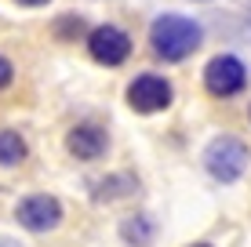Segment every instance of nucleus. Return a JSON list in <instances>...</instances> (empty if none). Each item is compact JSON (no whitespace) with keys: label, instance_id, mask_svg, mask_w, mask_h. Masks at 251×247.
I'll return each instance as SVG.
<instances>
[{"label":"nucleus","instance_id":"1a4fd4ad","mask_svg":"<svg viewBox=\"0 0 251 247\" xmlns=\"http://www.w3.org/2000/svg\"><path fill=\"white\" fill-rule=\"evenodd\" d=\"M150 236H153V222L146 215H135V218H127L124 222V240H131V244H150Z\"/></svg>","mask_w":251,"mask_h":247},{"label":"nucleus","instance_id":"39448f33","mask_svg":"<svg viewBox=\"0 0 251 247\" xmlns=\"http://www.w3.org/2000/svg\"><path fill=\"white\" fill-rule=\"evenodd\" d=\"M244 84H248V69H244V62L233 58V55H215L211 62H207V69H204V88L211 91L215 98L237 95Z\"/></svg>","mask_w":251,"mask_h":247},{"label":"nucleus","instance_id":"f257e3e1","mask_svg":"<svg viewBox=\"0 0 251 247\" xmlns=\"http://www.w3.org/2000/svg\"><path fill=\"white\" fill-rule=\"evenodd\" d=\"M150 44L153 55L164 62H182L204 44V29L186 15H160L150 29Z\"/></svg>","mask_w":251,"mask_h":247},{"label":"nucleus","instance_id":"9d476101","mask_svg":"<svg viewBox=\"0 0 251 247\" xmlns=\"http://www.w3.org/2000/svg\"><path fill=\"white\" fill-rule=\"evenodd\" d=\"M131 189H135V182L127 175H109L95 193H99V200H113V197H120V193H131Z\"/></svg>","mask_w":251,"mask_h":247},{"label":"nucleus","instance_id":"7ed1b4c3","mask_svg":"<svg viewBox=\"0 0 251 247\" xmlns=\"http://www.w3.org/2000/svg\"><path fill=\"white\" fill-rule=\"evenodd\" d=\"M15 218H19V225L29 229V233H51V229L62 222V203L55 197H48V193H29V197L19 200Z\"/></svg>","mask_w":251,"mask_h":247},{"label":"nucleus","instance_id":"f8f14e48","mask_svg":"<svg viewBox=\"0 0 251 247\" xmlns=\"http://www.w3.org/2000/svg\"><path fill=\"white\" fill-rule=\"evenodd\" d=\"M11 80H15V66H11V62H7V58H4V55H0V91H4V88H7V84H11Z\"/></svg>","mask_w":251,"mask_h":247},{"label":"nucleus","instance_id":"ddd939ff","mask_svg":"<svg viewBox=\"0 0 251 247\" xmlns=\"http://www.w3.org/2000/svg\"><path fill=\"white\" fill-rule=\"evenodd\" d=\"M19 4H25V7H40V4H48V0H19Z\"/></svg>","mask_w":251,"mask_h":247},{"label":"nucleus","instance_id":"6e6552de","mask_svg":"<svg viewBox=\"0 0 251 247\" xmlns=\"http://www.w3.org/2000/svg\"><path fill=\"white\" fill-rule=\"evenodd\" d=\"M25 138L19 131H0V167H19L25 160Z\"/></svg>","mask_w":251,"mask_h":247},{"label":"nucleus","instance_id":"20e7f679","mask_svg":"<svg viewBox=\"0 0 251 247\" xmlns=\"http://www.w3.org/2000/svg\"><path fill=\"white\" fill-rule=\"evenodd\" d=\"M171 98H175L171 84L157 73H142V76H135V80L127 84V106H131L135 113H160V109L171 106Z\"/></svg>","mask_w":251,"mask_h":247},{"label":"nucleus","instance_id":"423d86ee","mask_svg":"<svg viewBox=\"0 0 251 247\" xmlns=\"http://www.w3.org/2000/svg\"><path fill=\"white\" fill-rule=\"evenodd\" d=\"M88 51H91L95 62H102V66H120L131 55V37L120 25H99L88 37Z\"/></svg>","mask_w":251,"mask_h":247},{"label":"nucleus","instance_id":"9b49d317","mask_svg":"<svg viewBox=\"0 0 251 247\" xmlns=\"http://www.w3.org/2000/svg\"><path fill=\"white\" fill-rule=\"evenodd\" d=\"M55 33H58L62 40H73V37H80V33H84V19H73V15H66V19H58Z\"/></svg>","mask_w":251,"mask_h":247},{"label":"nucleus","instance_id":"0eeeda50","mask_svg":"<svg viewBox=\"0 0 251 247\" xmlns=\"http://www.w3.org/2000/svg\"><path fill=\"white\" fill-rule=\"evenodd\" d=\"M66 149L73 153L76 160H99L102 153L109 149V138H106V131H102L99 124H76V127H69V135H66Z\"/></svg>","mask_w":251,"mask_h":247},{"label":"nucleus","instance_id":"4468645a","mask_svg":"<svg viewBox=\"0 0 251 247\" xmlns=\"http://www.w3.org/2000/svg\"><path fill=\"white\" fill-rule=\"evenodd\" d=\"M193 247H211V244H193Z\"/></svg>","mask_w":251,"mask_h":247},{"label":"nucleus","instance_id":"f03ea898","mask_svg":"<svg viewBox=\"0 0 251 247\" xmlns=\"http://www.w3.org/2000/svg\"><path fill=\"white\" fill-rule=\"evenodd\" d=\"M251 153L240 138H233V135H222V138H215L211 146L204 153V167L211 171V178H219V182H237L240 175H244Z\"/></svg>","mask_w":251,"mask_h":247}]
</instances>
